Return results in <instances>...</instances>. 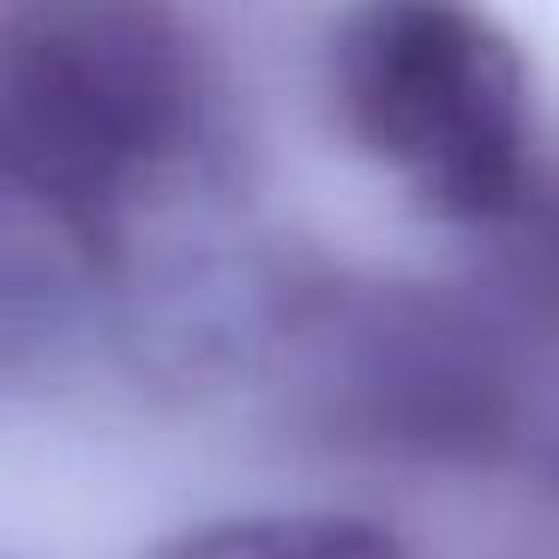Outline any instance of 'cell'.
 Here are the masks:
<instances>
[{
	"label": "cell",
	"instance_id": "1",
	"mask_svg": "<svg viewBox=\"0 0 559 559\" xmlns=\"http://www.w3.org/2000/svg\"><path fill=\"white\" fill-rule=\"evenodd\" d=\"M193 121L199 55L169 0H13L0 145L13 181L67 229H109Z\"/></svg>",
	"mask_w": 559,
	"mask_h": 559
},
{
	"label": "cell",
	"instance_id": "2",
	"mask_svg": "<svg viewBox=\"0 0 559 559\" xmlns=\"http://www.w3.org/2000/svg\"><path fill=\"white\" fill-rule=\"evenodd\" d=\"M337 121L439 217L518 205L530 163V73L475 0H355L331 43Z\"/></svg>",
	"mask_w": 559,
	"mask_h": 559
},
{
	"label": "cell",
	"instance_id": "3",
	"mask_svg": "<svg viewBox=\"0 0 559 559\" xmlns=\"http://www.w3.org/2000/svg\"><path fill=\"white\" fill-rule=\"evenodd\" d=\"M151 559H409L385 523L349 511H259L181 530Z\"/></svg>",
	"mask_w": 559,
	"mask_h": 559
}]
</instances>
